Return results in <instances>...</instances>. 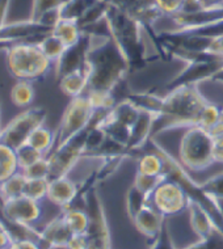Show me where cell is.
<instances>
[{
	"instance_id": "obj_40",
	"label": "cell",
	"mask_w": 223,
	"mask_h": 249,
	"mask_svg": "<svg viewBox=\"0 0 223 249\" xmlns=\"http://www.w3.org/2000/svg\"><path fill=\"white\" fill-rule=\"evenodd\" d=\"M26 178H50V165L47 158H42L21 171Z\"/></svg>"
},
{
	"instance_id": "obj_43",
	"label": "cell",
	"mask_w": 223,
	"mask_h": 249,
	"mask_svg": "<svg viewBox=\"0 0 223 249\" xmlns=\"http://www.w3.org/2000/svg\"><path fill=\"white\" fill-rule=\"evenodd\" d=\"M184 0H155L158 8L162 11L164 16H172L181 11Z\"/></svg>"
},
{
	"instance_id": "obj_27",
	"label": "cell",
	"mask_w": 223,
	"mask_h": 249,
	"mask_svg": "<svg viewBox=\"0 0 223 249\" xmlns=\"http://www.w3.org/2000/svg\"><path fill=\"white\" fill-rule=\"evenodd\" d=\"M62 216L73 233H87L90 228V216L86 210L80 209H63Z\"/></svg>"
},
{
	"instance_id": "obj_15",
	"label": "cell",
	"mask_w": 223,
	"mask_h": 249,
	"mask_svg": "<svg viewBox=\"0 0 223 249\" xmlns=\"http://www.w3.org/2000/svg\"><path fill=\"white\" fill-rule=\"evenodd\" d=\"M155 121H156L155 114L139 110V116L130 129L129 142L126 144L128 156H133L143 150V147H146L149 141L152 138Z\"/></svg>"
},
{
	"instance_id": "obj_1",
	"label": "cell",
	"mask_w": 223,
	"mask_h": 249,
	"mask_svg": "<svg viewBox=\"0 0 223 249\" xmlns=\"http://www.w3.org/2000/svg\"><path fill=\"white\" fill-rule=\"evenodd\" d=\"M91 36L92 43L86 62L88 73L87 90L113 92L128 72H130L129 63L111 35Z\"/></svg>"
},
{
	"instance_id": "obj_47",
	"label": "cell",
	"mask_w": 223,
	"mask_h": 249,
	"mask_svg": "<svg viewBox=\"0 0 223 249\" xmlns=\"http://www.w3.org/2000/svg\"><path fill=\"white\" fill-rule=\"evenodd\" d=\"M11 0H0V30L7 24V13H8Z\"/></svg>"
},
{
	"instance_id": "obj_33",
	"label": "cell",
	"mask_w": 223,
	"mask_h": 249,
	"mask_svg": "<svg viewBox=\"0 0 223 249\" xmlns=\"http://www.w3.org/2000/svg\"><path fill=\"white\" fill-rule=\"evenodd\" d=\"M149 202H150V197L131 185L126 193V211L130 219L133 220L134 216L146 206Z\"/></svg>"
},
{
	"instance_id": "obj_28",
	"label": "cell",
	"mask_w": 223,
	"mask_h": 249,
	"mask_svg": "<svg viewBox=\"0 0 223 249\" xmlns=\"http://www.w3.org/2000/svg\"><path fill=\"white\" fill-rule=\"evenodd\" d=\"M26 177L21 171L15 173L13 176L7 178L0 184V202L8 201L12 198L20 197L24 193V186H25Z\"/></svg>"
},
{
	"instance_id": "obj_19",
	"label": "cell",
	"mask_w": 223,
	"mask_h": 249,
	"mask_svg": "<svg viewBox=\"0 0 223 249\" xmlns=\"http://www.w3.org/2000/svg\"><path fill=\"white\" fill-rule=\"evenodd\" d=\"M188 211L190 227L194 231V233L197 235L198 239H210V237L214 236L215 233H219L210 214L201 205L190 201Z\"/></svg>"
},
{
	"instance_id": "obj_4",
	"label": "cell",
	"mask_w": 223,
	"mask_h": 249,
	"mask_svg": "<svg viewBox=\"0 0 223 249\" xmlns=\"http://www.w3.org/2000/svg\"><path fill=\"white\" fill-rule=\"evenodd\" d=\"M149 144H150V150L156 152L163 159L164 176L169 178V180H173L175 182H177L184 189V192L186 193L190 201L201 205L210 214V216L214 220L215 227L223 236V219L218 203H217V199L214 197H211L209 193H206L205 189L202 188V185L198 184L197 181H194L192 177L189 176L186 168L181 163H179L162 144H159L155 141V138H151L149 141Z\"/></svg>"
},
{
	"instance_id": "obj_26",
	"label": "cell",
	"mask_w": 223,
	"mask_h": 249,
	"mask_svg": "<svg viewBox=\"0 0 223 249\" xmlns=\"http://www.w3.org/2000/svg\"><path fill=\"white\" fill-rule=\"evenodd\" d=\"M137 172L149 176H163L164 163L163 159L154 151H149L139 156L137 163Z\"/></svg>"
},
{
	"instance_id": "obj_6",
	"label": "cell",
	"mask_w": 223,
	"mask_h": 249,
	"mask_svg": "<svg viewBox=\"0 0 223 249\" xmlns=\"http://www.w3.org/2000/svg\"><path fill=\"white\" fill-rule=\"evenodd\" d=\"M179 156L180 163L189 171L200 172L207 169L215 163L210 131L201 126L188 127L181 138Z\"/></svg>"
},
{
	"instance_id": "obj_31",
	"label": "cell",
	"mask_w": 223,
	"mask_h": 249,
	"mask_svg": "<svg viewBox=\"0 0 223 249\" xmlns=\"http://www.w3.org/2000/svg\"><path fill=\"white\" fill-rule=\"evenodd\" d=\"M39 49L42 50V53L46 55V58L53 65H56V62L59 60V58L63 55V53L66 52L65 43L62 42L56 36H54L53 33H49L47 36H45L41 41L38 42Z\"/></svg>"
},
{
	"instance_id": "obj_49",
	"label": "cell",
	"mask_w": 223,
	"mask_h": 249,
	"mask_svg": "<svg viewBox=\"0 0 223 249\" xmlns=\"http://www.w3.org/2000/svg\"><path fill=\"white\" fill-rule=\"evenodd\" d=\"M200 1H201L202 7H210V5L219 4V3H222L223 0H200Z\"/></svg>"
},
{
	"instance_id": "obj_3",
	"label": "cell",
	"mask_w": 223,
	"mask_h": 249,
	"mask_svg": "<svg viewBox=\"0 0 223 249\" xmlns=\"http://www.w3.org/2000/svg\"><path fill=\"white\" fill-rule=\"evenodd\" d=\"M107 22L112 38L129 63L130 72L146 67L150 59L142 37L145 29L141 22L111 4L108 7Z\"/></svg>"
},
{
	"instance_id": "obj_41",
	"label": "cell",
	"mask_w": 223,
	"mask_h": 249,
	"mask_svg": "<svg viewBox=\"0 0 223 249\" xmlns=\"http://www.w3.org/2000/svg\"><path fill=\"white\" fill-rule=\"evenodd\" d=\"M201 185L206 193L210 194L211 197L217 198V199H223V172L207 178Z\"/></svg>"
},
{
	"instance_id": "obj_36",
	"label": "cell",
	"mask_w": 223,
	"mask_h": 249,
	"mask_svg": "<svg viewBox=\"0 0 223 249\" xmlns=\"http://www.w3.org/2000/svg\"><path fill=\"white\" fill-rule=\"evenodd\" d=\"M223 118V109L219 107L218 104H214L209 101L206 104L204 110L200 117V126L205 129H211L215 124H218L219 121Z\"/></svg>"
},
{
	"instance_id": "obj_10",
	"label": "cell",
	"mask_w": 223,
	"mask_h": 249,
	"mask_svg": "<svg viewBox=\"0 0 223 249\" xmlns=\"http://www.w3.org/2000/svg\"><path fill=\"white\" fill-rule=\"evenodd\" d=\"M46 110L43 107H29L16 116L0 133V142L8 144L13 150L24 146L33 130L45 124Z\"/></svg>"
},
{
	"instance_id": "obj_48",
	"label": "cell",
	"mask_w": 223,
	"mask_h": 249,
	"mask_svg": "<svg viewBox=\"0 0 223 249\" xmlns=\"http://www.w3.org/2000/svg\"><path fill=\"white\" fill-rule=\"evenodd\" d=\"M214 160L215 163L223 164V147L214 146Z\"/></svg>"
},
{
	"instance_id": "obj_12",
	"label": "cell",
	"mask_w": 223,
	"mask_h": 249,
	"mask_svg": "<svg viewBox=\"0 0 223 249\" xmlns=\"http://www.w3.org/2000/svg\"><path fill=\"white\" fill-rule=\"evenodd\" d=\"M105 3L114 5L125 13L141 22L145 32L150 37L151 42L158 41V32H155L154 26L160 18L164 15L158 8L155 0H103Z\"/></svg>"
},
{
	"instance_id": "obj_37",
	"label": "cell",
	"mask_w": 223,
	"mask_h": 249,
	"mask_svg": "<svg viewBox=\"0 0 223 249\" xmlns=\"http://www.w3.org/2000/svg\"><path fill=\"white\" fill-rule=\"evenodd\" d=\"M65 1L66 0H33L29 18L32 21L38 22L43 15L54 9H58Z\"/></svg>"
},
{
	"instance_id": "obj_9",
	"label": "cell",
	"mask_w": 223,
	"mask_h": 249,
	"mask_svg": "<svg viewBox=\"0 0 223 249\" xmlns=\"http://www.w3.org/2000/svg\"><path fill=\"white\" fill-rule=\"evenodd\" d=\"M91 124L92 122L83 131L69 139L62 146L54 148L47 155L46 158L49 160V165H50V178L69 176V173L79 163V160L84 158L87 135L90 131Z\"/></svg>"
},
{
	"instance_id": "obj_23",
	"label": "cell",
	"mask_w": 223,
	"mask_h": 249,
	"mask_svg": "<svg viewBox=\"0 0 223 249\" xmlns=\"http://www.w3.org/2000/svg\"><path fill=\"white\" fill-rule=\"evenodd\" d=\"M126 99L129 100L138 110L152 113L158 117L162 110L164 96H159L151 92H142V93H131Z\"/></svg>"
},
{
	"instance_id": "obj_13",
	"label": "cell",
	"mask_w": 223,
	"mask_h": 249,
	"mask_svg": "<svg viewBox=\"0 0 223 249\" xmlns=\"http://www.w3.org/2000/svg\"><path fill=\"white\" fill-rule=\"evenodd\" d=\"M0 213L1 219L5 222L33 227V224L38 222L42 216V207L39 201L20 196L0 202Z\"/></svg>"
},
{
	"instance_id": "obj_50",
	"label": "cell",
	"mask_w": 223,
	"mask_h": 249,
	"mask_svg": "<svg viewBox=\"0 0 223 249\" xmlns=\"http://www.w3.org/2000/svg\"><path fill=\"white\" fill-rule=\"evenodd\" d=\"M213 82H217V83H221L223 84V70L222 71H219L214 77H213Z\"/></svg>"
},
{
	"instance_id": "obj_51",
	"label": "cell",
	"mask_w": 223,
	"mask_h": 249,
	"mask_svg": "<svg viewBox=\"0 0 223 249\" xmlns=\"http://www.w3.org/2000/svg\"><path fill=\"white\" fill-rule=\"evenodd\" d=\"M1 130H3V126H1V117H0V133H1Z\"/></svg>"
},
{
	"instance_id": "obj_14",
	"label": "cell",
	"mask_w": 223,
	"mask_h": 249,
	"mask_svg": "<svg viewBox=\"0 0 223 249\" xmlns=\"http://www.w3.org/2000/svg\"><path fill=\"white\" fill-rule=\"evenodd\" d=\"M91 43H92V36L83 32L82 38L79 39V42L66 49L63 55L60 56L59 60L54 65L56 66V79H59L60 76H63L66 73L86 67L87 55L90 52Z\"/></svg>"
},
{
	"instance_id": "obj_45",
	"label": "cell",
	"mask_w": 223,
	"mask_h": 249,
	"mask_svg": "<svg viewBox=\"0 0 223 249\" xmlns=\"http://www.w3.org/2000/svg\"><path fill=\"white\" fill-rule=\"evenodd\" d=\"M8 249H43V248L38 241L32 240V239H20V240L13 241Z\"/></svg>"
},
{
	"instance_id": "obj_29",
	"label": "cell",
	"mask_w": 223,
	"mask_h": 249,
	"mask_svg": "<svg viewBox=\"0 0 223 249\" xmlns=\"http://www.w3.org/2000/svg\"><path fill=\"white\" fill-rule=\"evenodd\" d=\"M139 116V110L130 103L129 100L125 99L114 105V107L111 110V117L121 124H124L126 127L131 129L134 122L137 121Z\"/></svg>"
},
{
	"instance_id": "obj_16",
	"label": "cell",
	"mask_w": 223,
	"mask_h": 249,
	"mask_svg": "<svg viewBox=\"0 0 223 249\" xmlns=\"http://www.w3.org/2000/svg\"><path fill=\"white\" fill-rule=\"evenodd\" d=\"M80 196V186L75 184L69 176L49 178L46 199L62 209H67Z\"/></svg>"
},
{
	"instance_id": "obj_44",
	"label": "cell",
	"mask_w": 223,
	"mask_h": 249,
	"mask_svg": "<svg viewBox=\"0 0 223 249\" xmlns=\"http://www.w3.org/2000/svg\"><path fill=\"white\" fill-rule=\"evenodd\" d=\"M67 249H87L88 248V237L86 233H73L66 244Z\"/></svg>"
},
{
	"instance_id": "obj_38",
	"label": "cell",
	"mask_w": 223,
	"mask_h": 249,
	"mask_svg": "<svg viewBox=\"0 0 223 249\" xmlns=\"http://www.w3.org/2000/svg\"><path fill=\"white\" fill-rule=\"evenodd\" d=\"M166 178V176H149V175H142V173H135L133 185L135 188L147 194L151 197V194L154 193V190L159 186V184Z\"/></svg>"
},
{
	"instance_id": "obj_2",
	"label": "cell",
	"mask_w": 223,
	"mask_h": 249,
	"mask_svg": "<svg viewBox=\"0 0 223 249\" xmlns=\"http://www.w3.org/2000/svg\"><path fill=\"white\" fill-rule=\"evenodd\" d=\"M209 101L196 84L169 90L164 96L162 110L155 121L152 138L167 130L200 126V117Z\"/></svg>"
},
{
	"instance_id": "obj_39",
	"label": "cell",
	"mask_w": 223,
	"mask_h": 249,
	"mask_svg": "<svg viewBox=\"0 0 223 249\" xmlns=\"http://www.w3.org/2000/svg\"><path fill=\"white\" fill-rule=\"evenodd\" d=\"M16 154H18V161H19V168L20 171L25 169L26 167H29L36 161H38L39 159L45 158L41 152H38L37 150H35L33 147H30L29 144H24L20 148L16 150Z\"/></svg>"
},
{
	"instance_id": "obj_30",
	"label": "cell",
	"mask_w": 223,
	"mask_h": 249,
	"mask_svg": "<svg viewBox=\"0 0 223 249\" xmlns=\"http://www.w3.org/2000/svg\"><path fill=\"white\" fill-rule=\"evenodd\" d=\"M96 1L97 0H66L59 7L60 18L79 21L88 8H91Z\"/></svg>"
},
{
	"instance_id": "obj_5",
	"label": "cell",
	"mask_w": 223,
	"mask_h": 249,
	"mask_svg": "<svg viewBox=\"0 0 223 249\" xmlns=\"http://www.w3.org/2000/svg\"><path fill=\"white\" fill-rule=\"evenodd\" d=\"M5 63L15 79L29 82L45 76L53 66L36 42L11 43L5 49Z\"/></svg>"
},
{
	"instance_id": "obj_18",
	"label": "cell",
	"mask_w": 223,
	"mask_h": 249,
	"mask_svg": "<svg viewBox=\"0 0 223 249\" xmlns=\"http://www.w3.org/2000/svg\"><path fill=\"white\" fill-rule=\"evenodd\" d=\"M71 235L73 232L70 231L63 216L60 214L45 224V227L39 231V244H46V249L66 247Z\"/></svg>"
},
{
	"instance_id": "obj_42",
	"label": "cell",
	"mask_w": 223,
	"mask_h": 249,
	"mask_svg": "<svg viewBox=\"0 0 223 249\" xmlns=\"http://www.w3.org/2000/svg\"><path fill=\"white\" fill-rule=\"evenodd\" d=\"M150 249H176L173 241H172L167 220L164 222L163 227H162V230L159 232L158 236L154 239V243H152Z\"/></svg>"
},
{
	"instance_id": "obj_8",
	"label": "cell",
	"mask_w": 223,
	"mask_h": 249,
	"mask_svg": "<svg viewBox=\"0 0 223 249\" xmlns=\"http://www.w3.org/2000/svg\"><path fill=\"white\" fill-rule=\"evenodd\" d=\"M84 201V210L90 216V228L86 235L88 237L87 249H112L111 233L108 227L107 215L104 210L103 202L97 190L90 188L82 193Z\"/></svg>"
},
{
	"instance_id": "obj_34",
	"label": "cell",
	"mask_w": 223,
	"mask_h": 249,
	"mask_svg": "<svg viewBox=\"0 0 223 249\" xmlns=\"http://www.w3.org/2000/svg\"><path fill=\"white\" fill-rule=\"evenodd\" d=\"M47 189L49 178H26L22 196L41 202L42 199H46Z\"/></svg>"
},
{
	"instance_id": "obj_21",
	"label": "cell",
	"mask_w": 223,
	"mask_h": 249,
	"mask_svg": "<svg viewBox=\"0 0 223 249\" xmlns=\"http://www.w3.org/2000/svg\"><path fill=\"white\" fill-rule=\"evenodd\" d=\"M26 144L33 147L43 156H47L54 150V146H56V133L52 129H49L47 126L42 124L32 131L26 141Z\"/></svg>"
},
{
	"instance_id": "obj_35",
	"label": "cell",
	"mask_w": 223,
	"mask_h": 249,
	"mask_svg": "<svg viewBox=\"0 0 223 249\" xmlns=\"http://www.w3.org/2000/svg\"><path fill=\"white\" fill-rule=\"evenodd\" d=\"M113 92L104 90H87V97L94 110H111L116 105V100L112 95Z\"/></svg>"
},
{
	"instance_id": "obj_24",
	"label": "cell",
	"mask_w": 223,
	"mask_h": 249,
	"mask_svg": "<svg viewBox=\"0 0 223 249\" xmlns=\"http://www.w3.org/2000/svg\"><path fill=\"white\" fill-rule=\"evenodd\" d=\"M20 171L16 150L0 142V184Z\"/></svg>"
},
{
	"instance_id": "obj_46",
	"label": "cell",
	"mask_w": 223,
	"mask_h": 249,
	"mask_svg": "<svg viewBox=\"0 0 223 249\" xmlns=\"http://www.w3.org/2000/svg\"><path fill=\"white\" fill-rule=\"evenodd\" d=\"M211 135V139L214 142V146L223 147V118L215 124L211 129H209Z\"/></svg>"
},
{
	"instance_id": "obj_20",
	"label": "cell",
	"mask_w": 223,
	"mask_h": 249,
	"mask_svg": "<svg viewBox=\"0 0 223 249\" xmlns=\"http://www.w3.org/2000/svg\"><path fill=\"white\" fill-rule=\"evenodd\" d=\"M58 83H59V89L62 90V93L71 99L86 95L88 89V73H87L86 67L60 76L58 79Z\"/></svg>"
},
{
	"instance_id": "obj_17",
	"label": "cell",
	"mask_w": 223,
	"mask_h": 249,
	"mask_svg": "<svg viewBox=\"0 0 223 249\" xmlns=\"http://www.w3.org/2000/svg\"><path fill=\"white\" fill-rule=\"evenodd\" d=\"M137 228L138 231L141 232L142 235H145L149 239L154 240L155 237L158 236L159 232L163 227L166 218L160 214L152 203H147L146 206L143 207L139 213H138L134 219L131 220Z\"/></svg>"
},
{
	"instance_id": "obj_25",
	"label": "cell",
	"mask_w": 223,
	"mask_h": 249,
	"mask_svg": "<svg viewBox=\"0 0 223 249\" xmlns=\"http://www.w3.org/2000/svg\"><path fill=\"white\" fill-rule=\"evenodd\" d=\"M11 101L15 107H29L36 96L33 83L29 80H18L11 89Z\"/></svg>"
},
{
	"instance_id": "obj_11",
	"label": "cell",
	"mask_w": 223,
	"mask_h": 249,
	"mask_svg": "<svg viewBox=\"0 0 223 249\" xmlns=\"http://www.w3.org/2000/svg\"><path fill=\"white\" fill-rule=\"evenodd\" d=\"M150 198L151 203L164 218L183 214L185 210H188L190 202L180 185L167 177L159 184Z\"/></svg>"
},
{
	"instance_id": "obj_22",
	"label": "cell",
	"mask_w": 223,
	"mask_h": 249,
	"mask_svg": "<svg viewBox=\"0 0 223 249\" xmlns=\"http://www.w3.org/2000/svg\"><path fill=\"white\" fill-rule=\"evenodd\" d=\"M52 33L56 36L67 48H70V46L79 42V39L82 38L83 36V30L75 20L60 18L59 21L54 25Z\"/></svg>"
},
{
	"instance_id": "obj_7",
	"label": "cell",
	"mask_w": 223,
	"mask_h": 249,
	"mask_svg": "<svg viewBox=\"0 0 223 249\" xmlns=\"http://www.w3.org/2000/svg\"><path fill=\"white\" fill-rule=\"evenodd\" d=\"M94 116V109L91 105L87 95L77 96L70 100L63 116L60 118L59 127L56 131V146H62L69 139L90 126Z\"/></svg>"
},
{
	"instance_id": "obj_32",
	"label": "cell",
	"mask_w": 223,
	"mask_h": 249,
	"mask_svg": "<svg viewBox=\"0 0 223 249\" xmlns=\"http://www.w3.org/2000/svg\"><path fill=\"white\" fill-rule=\"evenodd\" d=\"M108 7H109L108 3H105L103 0H97L91 8H88V11L83 15L82 18L77 21V24L82 28V30L104 21L107 18Z\"/></svg>"
}]
</instances>
